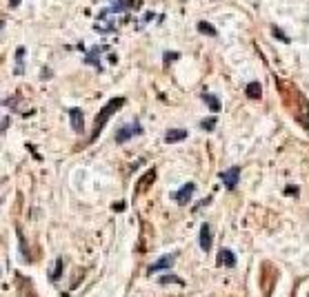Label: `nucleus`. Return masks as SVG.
<instances>
[{
	"instance_id": "nucleus-6",
	"label": "nucleus",
	"mask_w": 309,
	"mask_h": 297,
	"mask_svg": "<svg viewBox=\"0 0 309 297\" xmlns=\"http://www.w3.org/2000/svg\"><path fill=\"white\" fill-rule=\"evenodd\" d=\"M174 262H176V253H171V255H163V257L158 259V262H154L149 266V273H158V271H167V269H171L174 266Z\"/></svg>"
},
{
	"instance_id": "nucleus-7",
	"label": "nucleus",
	"mask_w": 309,
	"mask_h": 297,
	"mask_svg": "<svg viewBox=\"0 0 309 297\" xmlns=\"http://www.w3.org/2000/svg\"><path fill=\"white\" fill-rule=\"evenodd\" d=\"M131 7H138V2L136 0H111V5L107 9H109V14H122Z\"/></svg>"
},
{
	"instance_id": "nucleus-14",
	"label": "nucleus",
	"mask_w": 309,
	"mask_h": 297,
	"mask_svg": "<svg viewBox=\"0 0 309 297\" xmlns=\"http://www.w3.org/2000/svg\"><path fill=\"white\" fill-rule=\"evenodd\" d=\"M203 100H205V105L209 106V109L214 111V113H218V111H220V100H218L216 96H214V93H203Z\"/></svg>"
},
{
	"instance_id": "nucleus-23",
	"label": "nucleus",
	"mask_w": 309,
	"mask_h": 297,
	"mask_svg": "<svg viewBox=\"0 0 309 297\" xmlns=\"http://www.w3.org/2000/svg\"><path fill=\"white\" fill-rule=\"evenodd\" d=\"M9 5H11V7H18V5H20V0H9Z\"/></svg>"
},
{
	"instance_id": "nucleus-15",
	"label": "nucleus",
	"mask_w": 309,
	"mask_h": 297,
	"mask_svg": "<svg viewBox=\"0 0 309 297\" xmlns=\"http://www.w3.org/2000/svg\"><path fill=\"white\" fill-rule=\"evenodd\" d=\"M196 29H198L200 34H205V36H212V38H216V36H218L216 27H214V24H209V22H205V20H200V22L196 24Z\"/></svg>"
},
{
	"instance_id": "nucleus-22",
	"label": "nucleus",
	"mask_w": 309,
	"mask_h": 297,
	"mask_svg": "<svg viewBox=\"0 0 309 297\" xmlns=\"http://www.w3.org/2000/svg\"><path fill=\"white\" fill-rule=\"evenodd\" d=\"M7 127H9V118H5V120H2V131H7Z\"/></svg>"
},
{
	"instance_id": "nucleus-12",
	"label": "nucleus",
	"mask_w": 309,
	"mask_h": 297,
	"mask_svg": "<svg viewBox=\"0 0 309 297\" xmlns=\"http://www.w3.org/2000/svg\"><path fill=\"white\" fill-rule=\"evenodd\" d=\"M16 76H23L24 73V47L16 49V67H14Z\"/></svg>"
},
{
	"instance_id": "nucleus-19",
	"label": "nucleus",
	"mask_w": 309,
	"mask_h": 297,
	"mask_svg": "<svg viewBox=\"0 0 309 297\" xmlns=\"http://www.w3.org/2000/svg\"><path fill=\"white\" fill-rule=\"evenodd\" d=\"M200 129H203V131H214V129H216V118H205V120L200 122Z\"/></svg>"
},
{
	"instance_id": "nucleus-10",
	"label": "nucleus",
	"mask_w": 309,
	"mask_h": 297,
	"mask_svg": "<svg viewBox=\"0 0 309 297\" xmlns=\"http://www.w3.org/2000/svg\"><path fill=\"white\" fill-rule=\"evenodd\" d=\"M100 47H94L92 51L85 56V64H94V67L98 69V71H102V64H100Z\"/></svg>"
},
{
	"instance_id": "nucleus-13",
	"label": "nucleus",
	"mask_w": 309,
	"mask_h": 297,
	"mask_svg": "<svg viewBox=\"0 0 309 297\" xmlns=\"http://www.w3.org/2000/svg\"><path fill=\"white\" fill-rule=\"evenodd\" d=\"M245 93H247V98H251V100H258V98L262 96L261 82H249V85H247V89H245Z\"/></svg>"
},
{
	"instance_id": "nucleus-16",
	"label": "nucleus",
	"mask_w": 309,
	"mask_h": 297,
	"mask_svg": "<svg viewBox=\"0 0 309 297\" xmlns=\"http://www.w3.org/2000/svg\"><path fill=\"white\" fill-rule=\"evenodd\" d=\"M94 29H96V31H100V34H107V31H114V29H116V24H114V22H102V20H98V22L94 24Z\"/></svg>"
},
{
	"instance_id": "nucleus-4",
	"label": "nucleus",
	"mask_w": 309,
	"mask_h": 297,
	"mask_svg": "<svg viewBox=\"0 0 309 297\" xmlns=\"http://www.w3.org/2000/svg\"><path fill=\"white\" fill-rule=\"evenodd\" d=\"M193 191H196V184H193V182H187L183 189H178V191L171 193V200L178 202V204H187L189 197L193 195Z\"/></svg>"
},
{
	"instance_id": "nucleus-3",
	"label": "nucleus",
	"mask_w": 309,
	"mask_h": 297,
	"mask_svg": "<svg viewBox=\"0 0 309 297\" xmlns=\"http://www.w3.org/2000/svg\"><path fill=\"white\" fill-rule=\"evenodd\" d=\"M220 180L225 182V187H227L229 191H234V189L238 187V180H240V167H232V169H227V171H222Z\"/></svg>"
},
{
	"instance_id": "nucleus-1",
	"label": "nucleus",
	"mask_w": 309,
	"mask_h": 297,
	"mask_svg": "<svg viewBox=\"0 0 309 297\" xmlns=\"http://www.w3.org/2000/svg\"><path fill=\"white\" fill-rule=\"evenodd\" d=\"M125 105V98H114V100H109L105 106L100 109V113L96 115V122H94V133H92V138H89V142H94V140L98 138V133H100L102 129H105V125H107V120H109L111 115L116 113L120 106Z\"/></svg>"
},
{
	"instance_id": "nucleus-5",
	"label": "nucleus",
	"mask_w": 309,
	"mask_h": 297,
	"mask_svg": "<svg viewBox=\"0 0 309 297\" xmlns=\"http://www.w3.org/2000/svg\"><path fill=\"white\" fill-rule=\"evenodd\" d=\"M69 122H71V129L76 133H82V129H85V115H82V111L78 106L69 109Z\"/></svg>"
},
{
	"instance_id": "nucleus-9",
	"label": "nucleus",
	"mask_w": 309,
	"mask_h": 297,
	"mask_svg": "<svg viewBox=\"0 0 309 297\" xmlns=\"http://www.w3.org/2000/svg\"><path fill=\"white\" fill-rule=\"evenodd\" d=\"M218 266H227V269H234V266H236V255H234V251L222 249L220 253H218Z\"/></svg>"
},
{
	"instance_id": "nucleus-21",
	"label": "nucleus",
	"mask_w": 309,
	"mask_h": 297,
	"mask_svg": "<svg viewBox=\"0 0 309 297\" xmlns=\"http://www.w3.org/2000/svg\"><path fill=\"white\" fill-rule=\"evenodd\" d=\"M176 58H178V51H167L165 53V64L169 63V60H176Z\"/></svg>"
},
{
	"instance_id": "nucleus-20",
	"label": "nucleus",
	"mask_w": 309,
	"mask_h": 297,
	"mask_svg": "<svg viewBox=\"0 0 309 297\" xmlns=\"http://www.w3.org/2000/svg\"><path fill=\"white\" fill-rule=\"evenodd\" d=\"M271 31H274V38H280L283 42H289V38H287V36L283 34V31H280L278 27H271Z\"/></svg>"
},
{
	"instance_id": "nucleus-11",
	"label": "nucleus",
	"mask_w": 309,
	"mask_h": 297,
	"mask_svg": "<svg viewBox=\"0 0 309 297\" xmlns=\"http://www.w3.org/2000/svg\"><path fill=\"white\" fill-rule=\"evenodd\" d=\"M187 138V131L185 129H169L165 133V142L167 144H174V142H183Z\"/></svg>"
},
{
	"instance_id": "nucleus-8",
	"label": "nucleus",
	"mask_w": 309,
	"mask_h": 297,
	"mask_svg": "<svg viewBox=\"0 0 309 297\" xmlns=\"http://www.w3.org/2000/svg\"><path fill=\"white\" fill-rule=\"evenodd\" d=\"M200 249H203L205 253L212 251V226H209L207 222L200 226Z\"/></svg>"
},
{
	"instance_id": "nucleus-17",
	"label": "nucleus",
	"mask_w": 309,
	"mask_h": 297,
	"mask_svg": "<svg viewBox=\"0 0 309 297\" xmlns=\"http://www.w3.org/2000/svg\"><path fill=\"white\" fill-rule=\"evenodd\" d=\"M63 264H65V259H63V257L56 259V269H53V273H51V279H53V282H58L60 275H63Z\"/></svg>"
},
{
	"instance_id": "nucleus-18",
	"label": "nucleus",
	"mask_w": 309,
	"mask_h": 297,
	"mask_svg": "<svg viewBox=\"0 0 309 297\" xmlns=\"http://www.w3.org/2000/svg\"><path fill=\"white\" fill-rule=\"evenodd\" d=\"M158 282H160V284H180V286L185 284L183 279H180V277H176V275H163V277H160Z\"/></svg>"
},
{
	"instance_id": "nucleus-2",
	"label": "nucleus",
	"mask_w": 309,
	"mask_h": 297,
	"mask_svg": "<svg viewBox=\"0 0 309 297\" xmlns=\"http://www.w3.org/2000/svg\"><path fill=\"white\" fill-rule=\"evenodd\" d=\"M143 133V127H140V122H129V125H122L120 129L116 131V142L118 144H125L127 140H131L134 135H140Z\"/></svg>"
}]
</instances>
